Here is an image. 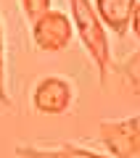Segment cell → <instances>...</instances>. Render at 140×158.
<instances>
[{
    "mask_svg": "<svg viewBox=\"0 0 140 158\" xmlns=\"http://www.w3.org/2000/svg\"><path fill=\"white\" fill-rule=\"evenodd\" d=\"M69 11H72V21H74V32H77L82 48L87 50V56L93 58L98 69L101 82L108 74V63H111V48H108V37H106V24L101 21L95 6L90 0H69Z\"/></svg>",
    "mask_w": 140,
    "mask_h": 158,
    "instance_id": "obj_1",
    "label": "cell"
},
{
    "mask_svg": "<svg viewBox=\"0 0 140 158\" xmlns=\"http://www.w3.org/2000/svg\"><path fill=\"white\" fill-rule=\"evenodd\" d=\"M98 137L114 158L140 156V116L101 121L98 124Z\"/></svg>",
    "mask_w": 140,
    "mask_h": 158,
    "instance_id": "obj_2",
    "label": "cell"
},
{
    "mask_svg": "<svg viewBox=\"0 0 140 158\" xmlns=\"http://www.w3.org/2000/svg\"><path fill=\"white\" fill-rule=\"evenodd\" d=\"M74 37V21L63 11H45L40 19L32 21V40L34 45L45 53H58L72 45Z\"/></svg>",
    "mask_w": 140,
    "mask_h": 158,
    "instance_id": "obj_3",
    "label": "cell"
},
{
    "mask_svg": "<svg viewBox=\"0 0 140 158\" xmlns=\"http://www.w3.org/2000/svg\"><path fill=\"white\" fill-rule=\"evenodd\" d=\"M74 100V85L63 77H45L40 79L32 90V106L34 111L48 113V116H58L66 113Z\"/></svg>",
    "mask_w": 140,
    "mask_h": 158,
    "instance_id": "obj_4",
    "label": "cell"
},
{
    "mask_svg": "<svg viewBox=\"0 0 140 158\" xmlns=\"http://www.w3.org/2000/svg\"><path fill=\"white\" fill-rule=\"evenodd\" d=\"M19 158H114L111 153H95L82 145H16Z\"/></svg>",
    "mask_w": 140,
    "mask_h": 158,
    "instance_id": "obj_5",
    "label": "cell"
},
{
    "mask_svg": "<svg viewBox=\"0 0 140 158\" xmlns=\"http://www.w3.org/2000/svg\"><path fill=\"white\" fill-rule=\"evenodd\" d=\"M93 6H95L101 21L106 24L108 29H114L116 34H124L129 29L135 0H95Z\"/></svg>",
    "mask_w": 140,
    "mask_h": 158,
    "instance_id": "obj_6",
    "label": "cell"
},
{
    "mask_svg": "<svg viewBox=\"0 0 140 158\" xmlns=\"http://www.w3.org/2000/svg\"><path fill=\"white\" fill-rule=\"evenodd\" d=\"M122 79L129 85V90L140 95V48L122 63Z\"/></svg>",
    "mask_w": 140,
    "mask_h": 158,
    "instance_id": "obj_7",
    "label": "cell"
},
{
    "mask_svg": "<svg viewBox=\"0 0 140 158\" xmlns=\"http://www.w3.org/2000/svg\"><path fill=\"white\" fill-rule=\"evenodd\" d=\"M0 106H11V95L6 87V37H3V19H0Z\"/></svg>",
    "mask_w": 140,
    "mask_h": 158,
    "instance_id": "obj_8",
    "label": "cell"
},
{
    "mask_svg": "<svg viewBox=\"0 0 140 158\" xmlns=\"http://www.w3.org/2000/svg\"><path fill=\"white\" fill-rule=\"evenodd\" d=\"M19 3H21V11L29 19V24L34 19H40L45 11H50V6H53V0H19Z\"/></svg>",
    "mask_w": 140,
    "mask_h": 158,
    "instance_id": "obj_9",
    "label": "cell"
},
{
    "mask_svg": "<svg viewBox=\"0 0 140 158\" xmlns=\"http://www.w3.org/2000/svg\"><path fill=\"white\" fill-rule=\"evenodd\" d=\"M132 32H135V37L140 40V0H135V8H132Z\"/></svg>",
    "mask_w": 140,
    "mask_h": 158,
    "instance_id": "obj_10",
    "label": "cell"
}]
</instances>
